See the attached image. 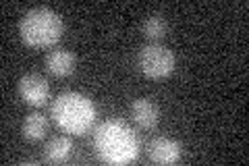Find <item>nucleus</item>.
<instances>
[{
    "instance_id": "nucleus-1",
    "label": "nucleus",
    "mask_w": 249,
    "mask_h": 166,
    "mask_svg": "<svg viewBox=\"0 0 249 166\" xmlns=\"http://www.w3.org/2000/svg\"><path fill=\"white\" fill-rule=\"evenodd\" d=\"M100 158L110 164L131 162L137 156V139L135 133L121 121H106L96 129L93 135Z\"/></svg>"
},
{
    "instance_id": "nucleus-11",
    "label": "nucleus",
    "mask_w": 249,
    "mask_h": 166,
    "mask_svg": "<svg viewBox=\"0 0 249 166\" xmlns=\"http://www.w3.org/2000/svg\"><path fill=\"white\" fill-rule=\"evenodd\" d=\"M142 31H143V36L150 37V39H160V37H164V36H166V19L162 17L160 13L147 15L145 21H143V25H142Z\"/></svg>"
},
{
    "instance_id": "nucleus-4",
    "label": "nucleus",
    "mask_w": 249,
    "mask_h": 166,
    "mask_svg": "<svg viewBox=\"0 0 249 166\" xmlns=\"http://www.w3.org/2000/svg\"><path fill=\"white\" fill-rule=\"evenodd\" d=\"M175 65H177L175 54L158 42L143 46L142 52H139V69L143 71V75L152 79L168 77L175 71Z\"/></svg>"
},
{
    "instance_id": "nucleus-8",
    "label": "nucleus",
    "mask_w": 249,
    "mask_h": 166,
    "mask_svg": "<svg viewBox=\"0 0 249 166\" xmlns=\"http://www.w3.org/2000/svg\"><path fill=\"white\" fill-rule=\"evenodd\" d=\"M46 69L56 77H67L75 71V56L69 50H52L46 54Z\"/></svg>"
},
{
    "instance_id": "nucleus-7",
    "label": "nucleus",
    "mask_w": 249,
    "mask_h": 166,
    "mask_svg": "<svg viewBox=\"0 0 249 166\" xmlns=\"http://www.w3.org/2000/svg\"><path fill=\"white\" fill-rule=\"evenodd\" d=\"M131 114H133L135 123L142 129H154L156 125H158V121H160V110H158V106H156L152 100H147V98L135 100L133 106H131Z\"/></svg>"
},
{
    "instance_id": "nucleus-3",
    "label": "nucleus",
    "mask_w": 249,
    "mask_h": 166,
    "mask_svg": "<svg viewBox=\"0 0 249 166\" xmlns=\"http://www.w3.org/2000/svg\"><path fill=\"white\" fill-rule=\"evenodd\" d=\"M52 116L60 129L73 135H83L96 121V106L89 98L75 92L58 96L52 104Z\"/></svg>"
},
{
    "instance_id": "nucleus-10",
    "label": "nucleus",
    "mask_w": 249,
    "mask_h": 166,
    "mask_svg": "<svg viewBox=\"0 0 249 166\" xmlns=\"http://www.w3.org/2000/svg\"><path fill=\"white\" fill-rule=\"evenodd\" d=\"M23 137L29 139V141H40L46 131H48V121H46V116L40 114V112H31L25 116V121H23Z\"/></svg>"
},
{
    "instance_id": "nucleus-5",
    "label": "nucleus",
    "mask_w": 249,
    "mask_h": 166,
    "mask_svg": "<svg viewBox=\"0 0 249 166\" xmlns=\"http://www.w3.org/2000/svg\"><path fill=\"white\" fill-rule=\"evenodd\" d=\"M19 93L27 104L44 106L46 102H48V96H50V85L42 75L27 73L19 79Z\"/></svg>"
},
{
    "instance_id": "nucleus-9",
    "label": "nucleus",
    "mask_w": 249,
    "mask_h": 166,
    "mask_svg": "<svg viewBox=\"0 0 249 166\" xmlns=\"http://www.w3.org/2000/svg\"><path fill=\"white\" fill-rule=\"evenodd\" d=\"M71 139L65 137V135H58V137H52L48 144H46L44 149V156L48 162H65L69 156H71Z\"/></svg>"
},
{
    "instance_id": "nucleus-6",
    "label": "nucleus",
    "mask_w": 249,
    "mask_h": 166,
    "mask_svg": "<svg viewBox=\"0 0 249 166\" xmlns=\"http://www.w3.org/2000/svg\"><path fill=\"white\" fill-rule=\"evenodd\" d=\"M147 152H150V158L154 162L175 164V162H178V158H181V146H178V141H175V139L156 137V139H152Z\"/></svg>"
},
{
    "instance_id": "nucleus-2",
    "label": "nucleus",
    "mask_w": 249,
    "mask_h": 166,
    "mask_svg": "<svg viewBox=\"0 0 249 166\" xmlns=\"http://www.w3.org/2000/svg\"><path fill=\"white\" fill-rule=\"evenodd\" d=\"M62 17L48 6H36L23 15L19 23L21 39L31 48H46L54 46L62 36Z\"/></svg>"
}]
</instances>
